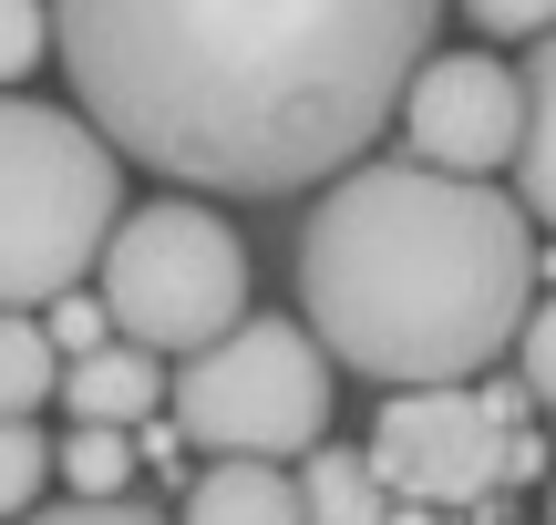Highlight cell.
<instances>
[{
    "mask_svg": "<svg viewBox=\"0 0 556 525\" xmlns=\"http://www.w3.org/2000/svg\"><path fill=\"white\" fill-rule=\"evenodd\" d=\"M299 515H309V525H381V515H392V495H381L371 453L309 444V464H299Z\"/></svg>",
    "mask_w": 556,
    "mask_h": 525,
    "instance_id": "obj_10",
    "label": "cell"
},
{
    "mask_svg": "<svg viewBox=\"0 0 556 525\" xmlns=\"http://www.w3.org/2000/svg\"><path fill=\"white\" fill-rule=\"evenodd\" d=\"M464 21L475 31H495V41H526V31H556V0H464Z\"/></svg>",
    "mask_w": 556,
    "mask_h": 525,
    "instance_id": "obj_18",
    "label": "cell"
},
{
    "mask_svg": "<svg viewBox=\"0 0 556 525\" xmlns=\"http://www.w3.org/2000/svg\"><path fill=\"white\" fill-rule=\"evenodd\" d=\"M546 525H556V495H546Z\"/></svg>",
    "mask_w": 556,
    "mask_h": 525,
    "instance_id": "obj_21",
    "label": "cell"
},
{
    "mask_svg": "<svg viewBox=\"0 0 556 525\" xmlns=\"http://www.w3.org/2000/svg\"><path fill=\"white\" fill-rule=\"evenodd\" d=\"M443 0H52V52L114 155L206 196H299L371 155Z\"/></svg>",
    "mask_w": 556,
    "mask_h": 525,
    "instance_id": "obj_1",
    "label": "cell"
},
{
    "mask_svg": "<svg viewBox=\"0 0 556 525\" xmlns=\"http://www.w3.org/2000/svg\"><path fill=\"white\" fill-rule=\"evenodd\" d=\"M21 525H165V515L124 505V495H114V505H83V495H73V505H52V515H21Z\"/></svg>",
    "mask_w": 556,
    "mask_h": 525,
    "instance_id": "obj_19",
    "label": "cell"
},
{
    "mask_svg": "<svg viewBox=\"0 0 556 525\" xmlns=\"http://www.w3.org/2000/svg\"><path fill=\"white\" fill-rule=\"evenodd\" d=\"M103 289L93 299L114 309V330L135 350H206L217 330L248 320V247L217 206L197 196H165L135 206V217L103 238Z\"/></svg>",
    "mask_w": 556,
    "mask_h": 525,
    "instance_id": "obj_5",
    "label": "cell"
},
{
    "mask_svg": "<svg viewBox=\"0 0 556 525\" xmlns=\"http://www.w3.org/2000/svg\"><path fill=\"white\" fill-rule=\"evenodd\" d=\"M62 474H73L83 505H114L124 474H135V444H124L114 423H73V444H62Z\"/></svg>",
    "mask_w": 556,
    "mask_h": 525,
    "instance_id": "obj_13",
    "label": "cell"
},
{
    "mask_svg": "<svg viewBox=\"0 0 556 525\" xmlns=\"http://www.w3.org/2000/svg\"><path fill=\"white\" fill-rule=\"evenodd\" d=\"M124 227V155L83 114L0 93V309L62 299Z\"/></svg>",
    "mask_w": 556,
    "mask_h": 525,
    "instance_id": "obj_3",
    "label": "cell"
},
{
    "mask_svg": "<svg viewBox=\"0 0 556 525\" xmlns=\"http://www.w3.org/2000/svg\"><path fill=\"white\" fill-rule=\"evenodd\" d=\"M516 82H526V135H516V206L556 227V31H546V52L526 62Z\"/></svg>",
    "mask_w": 556,
    "mask_h": 525,
    "instance_id": "obj_11",
    "label": "cell"
},
{
    "mask_svg": "<svg viewBox=\"0 0 556 525\" xmlns=\"http://www.w3.org/2000/svg\"><path fill=\"white\" fill-rule=\"evenodd\" d=\"M52 392H62V350H52V330H41L31 309H0V412H11V423H31Z\"/></svg>",
    "mask_w": 556,
    "mask_h": 525,
    "instance_id": "obj_12",
    "label": "cell"
},
{
    "mask_svg": "<svg viewBox=\"0 0 556 525\" xmlns=\"http://www.w3.org/2000/svg\"><path fill=\"white\" fill-rule=\"evenodd\" d=\"M41 330H52V350H62V361H83V350H103V341H114V309H103V299H73V289H62Z\"/></svg>",
    "mask_w": 556,
    "mask_h": 525,
    "instance_id": "obj_16",
    "label": "cell"
},
{
    "mask_svg": "<svg viewBox=\"0 0 556 525\" xmlns=\"http://www.w3.org/2000/svg\"><path fill=\"white\" fill-rule=\"evenodd\" d=\"M165 402H176L186 444L227 453V464H278L330 433V350L299 320H238L165 371Z\"/></svg>",
    "mask_w": 556,
    "mask_h": 525,
    "instance_id": "obj_4",
    "label": "cell"
},
{
    "mask_svg": "<svg viewBox=\"0 0 556 525\" xmlns=\"http://www.w3.org/2000/svg\"><path fill=\"white\" fill-rule=\"evenodd\" d=\"M536 299V217L484 176L351 165L299 227V309L340 371L371 382H475L516 350Z\"/></svg>",
    "mask_w": 556,
    "mask_h": 525,
    "instance_id": "obj_2",
    "label": "cell"
},
{
    "mask_svg": "<svg viewBox=\"0 0 556 525\" xmlns=\"http://www.w3.org/2000/svg\"><path fill=\"white\" fill-rule=\"evenodd\" d=\"M62 402H73V423L135 433L144 412L165 402V361H155V350H135V341H103V350H83V361L62 371Z\"/></svg>",
    "mask_w": 556,
    "mask_h": 525,
    "instance_id": "obj_8",
    "label": "cell"
},
{
    "mask_svg": "<svg viewBox=\"0 0 556 525\" xmlns=\"http://www.w3.org/2000/svg\"><path fill=\"white\" fill-rule=\"evenodd\" d=\"M402 135H413V165H433V176H495V165H516L526 82L495 52H433L402 82Z\"/></svg>",
    "mask_w": 556,
    "mask_h": 525,
    "instance_id": "obj_7",
    "label": "cell"
},
{
    "mask_svg": "<svg viewBox=\"0 0 556 525\" xmlns=\"http://www.w3.org/2000/svg\"><path fill=\"white\" fill-rule=\"evenodd\" d=\"M176 525H309V515H299V474H278V464H217V474L186 485Z\"/></svg>",
    "mask_w": 556,
    "mask_h": 525,
    "instance_id": "obj_9",
    "label": "cell"
},
{
    "mask_svg": "<svg viewBox=\"0 0 556 525\" xmlns=\"http://www.w3.org/2000/svg\"><path fill=\"white\" fill-rule=\"evenodd\" d=\"M516 361H526V402H546V412H556V299H546V309H526Z\"/></svg>",
    "mask_w": 556,
    "mask_h": 525,
    "instance_id": "obj_17",
    "label": "cell"
},
{
    "mask_svg": "<svg viewBox=\"0 0 556 525\" xmlns=\"http://www.w3.org/2000/svg\"><path fill=\"white\" fill-rule=\"evenodd\" d=\"M381 525H433V505H392V515H381Z\"/></svg>",
    "mask_w": 556,
    "mask_h": 525,
    "instance_id": "obj_20",
    "label": "cell"
},
{
    "mask_svg": "<svg viewBox=\"0 0 556 525\" xmlns=\"http://www.w3.org/2000/svg\"><path fill=\"white\" fill-rule=\"evenodd\" d=\"M41 485H52V444H41L31 423H11V412H0V515H31Z\"/></svg>",
    "mask_w": 556,
    "mask_h": 525,
    "instance_id": "obj_14",
    "label": "cell"
},
{
    "mask_svg": "<svg viewBox=\"0 0 556 525\" xmlns=\"http://www.w3.org/2000/svg\"><path fill=\"white\" fill-rule=\"evenodd\" d=\"M41 52H52V11L41 0H0V82H21Z\"/></svg>",
    "mask_w": 556,
    "mask_h": 525,
    "instance_id": "obj_15",
    "label": "cell"
},
{
    "mask_svg": "<svg viewBox=\"0 0 556 525\" xmlns=\"http://www.w3.org/2000/svg\"><path fill=\"white\" fill-rule=\"evenodd\" d=\"M371 474L392 505H475V495L505 485V412L495 392L475 382H422V392H392L371 423Z\"/></svg>",
    "mask_w": 556,
    "mask_h": 525,
    "instance_id": "obj_6",
    "label": "cell"
}]
</instances>
